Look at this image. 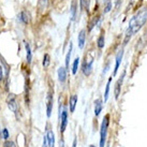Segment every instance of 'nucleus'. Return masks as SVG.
Here are the masks:
<instances>
[{
	"label": "nucleus",
	"instance_id": "9",
	"mask_svg": "<svg viewBox=\"0 0 147 147\" xmlns=\"http://www.w3.org/2000/svg\"><path fill=\"white\" fill-rule=\"evenodd\" d=\"M86 41V30L85 29H82L78 36V47L81 49H84V45H85Z\"/></svg>",
	"mask_w": 147,
	"mask_h": 147
},
{
	"label": "nucleus",
	"instance_id": "21",
	"mask_svg": "<svg viewBox=\"0 0 147 147\" xmlns=\"http://www.w3.org/2000/svg\"><path fill=\"white\" fill-rule=\"evenodd\" d=\"M25 49H26V59H27V63H30V62H31V59H32V53H31V49H30V46H29L28 43H25Z\"/></svg>",
	"mask_w": 147,
	"mask_h": 147
},
{
	"label": "nucleus",
	"instance_id": "11",
	"mask_svg": "<svg viewBox=\"0 0 147 147\" xmlns=\"http://www.w3.org/2000/svg\"><path fill=\"white\" fill-rule=\"evenodd\" d=\"M46 139H47L49 147H55V134L51 129H47L46 131Z\"/></svg>",
	"mask_w": 147,
	"mask_h": 147
},
{
	"label": "nucleus",
	"instance_id": "30",
	"mask_svg": "<svg viewBox=\"0 0 147 147\" xmlns=\"http://www.w3.org/2000/svg\"><path fill=\"white\" fill-rule=\"evenodd\" d=\"M43 147H49V144H47V139H46V135L43 138Z\"/></svg>",
	"mask_w": 147,
	"mask_h": 147
},
{
	"label": "nucleus",
	"instance_id": "7",
	"mask_svg": "<svg viewBox=\"0 0 147 147\" xmlns=\"http://www.w3.org/2000/svg\"><path fill=\"white\" fill-rule=\"evenodd\" d=\"M123 49H121L120 51H119L118 53H117V55H116V58H115V68H114V72H113V78H115L116 76V74H117V72H118V69H119V65H120V63H121V60H123Z\"/></svg>",
	"mask_w": 147,
	"mask_h": 147
},
{
	"label": "nucleus",
	"instance_id": "6",
	"mask_svg": "<svg viewBox=\"0 0 147 147\" xmlns=\"http://www.w3.org/2000/svg\"><path fill=\"white\" fill-rule=\"evenodd\" d=\"M125 75H126V71H123V75L119 78V80L116 82L115 84V88H114V94H115V99L117 100L120 96V92H121V85H123V78H125Z\"/></svg>",
	"mask_w": 147,
	"mask_h": 147
},
{
	"label": "nucleus",
	"instance_id": "32",
	"mask_svg": "<svg viewBox=\"0 0 147 147\" xmlns=\"http://www.w3.org/2000/svg\"><path fill=\"white\" fill-rule=\"evenodd\" d=\"M89 147H96V146H94V145H90Z\"/></svg>",
	"mask_w": 147,
	"mask_h": 147
},
{
	"label": "nucleus",
	"instance_id": "1",
	"mask_svg": "<svg viewBox=\"0 0 147 147\" xmlns=\"http://www.w3.org/2000/svg\"><path fill=\"white\" fill-rule=\"evenodd\" d=\"M147 23V7L142 8L140 11L135 13L133 17L129 21L128 28L125 33V39H123V45H127L128 42L131 40L133 34L138 33L142 29L144 25Z\"/></svg>",
	"mask_w": 147,
	"mask_h": 147
},
{
	"label": "nucleus",
	"instance_id": "22",
	"mask_svg": "<svg viewBox=\"0 0 147 147\" xmlns=\"http://www.w3.org/2000/svg\"><path fill=\"white\" fill-rule=\"evenodd\" d=\"M113 8V4H112V1L111 0H105L104 1V7H103V13L106 14V13H109L112 10Z\"/></svg>",
	"mask_w": 147,
	"mask_h": 147
},
{
	"label": "nucleus",
	"instance_id": "18",
	"mask_svg": "<svg viewBox=\"0 0 147 147\" xmlns=\"http://www.w3.org/2000/svg\"><path fill=\"white\" fill-rule=\"evenodd\" d=\"M49 0H39L38 2V9L40 12H44L46 9L49 8Z\"/></svg>",
	"mask_w": 147,
	"mask_h": 147
},
{
	"label": "nucleus",
	"instance_id": "16",
	"mask_svg": "<svg viewBox=\"0 0 147 147\" xmlns=\"http://www.w3.org/2000/svg\"><path fill=\"white\" fill-rule=\"evenodd\" d=\"M20 18H21V21L24 23V24H29V22H30V13L28 11H22V13L20 14Z\"/></svg>",
	"mask_w": 147,
	"mask_h": 147
},
{
	"label": "nucleus",
	"instance_id": "25",
	"mask_svg": "<svg viewBox=\"0 0 147 147\" xmlns=\"http://www.w3.org/2000/svg\"><path fill=\"white\" fill-rule=\"evenodd\" d=\"M51 63V57H49V54H45L44 55V58H43V62H42V65L44 68H47Z\"/></svg>",
	"mask_w": 147,
	"mask_h": 147
},
{
	"label": "nucleus",
	"instance_id": "14",
	"mask_svg": "<svg viewBox=\"0 0 147 147\" xmlns=\"http://www.w3.org/2000/svg\"><path fill=\"white\" fill-rule=\"evenodd\" d=\"M76 103H78V96L76 94H72L70 97L69 100V107H70V112L73 113L75 111V106H76Z\"/></svg>",
	"mask_w": 147,
	"mask_h": 147
},
{
	"label": "nucleus",
	"instance_id": "26",
	"mask_svg": "<svg viewBox=\"0 0 147 147\" xmlns=\"http://www.w3.org/2000/svg\"><path fill=\"white\" fill-rule=\"evenodd\" d=\"M2 136H3L4 140H8L9 139V131H8V129H3V130H2Z\"/></svg>",
	"mask_w": 147,
	"mask_h": 147
},
{
	"label": "nucleus",
	"instance_id": "5",
	"mask_svg": "<svg viewBox=\"0 0 147 147\" xmlns=\"http://www.w3.org/2000/svg\"><path fill=\"white\" fill-rule=\"evenodd\" d=\"M53 104H54V96L52 91H49L46 97V115L47 117H51L52 111H53Z\"/></svg>",
	"mask_w": 147,
	"mask_h": 147
},
{
	"label": "nucleus",
	"instance_id": "2",
	"mask_svg": "<svg viewBox=\"0 0 147 147\" xmlns=\"http://www.w3.org/2000/svg\"><path fill=\"white\" fill-rule=\"evenodd\" d=\"M109 123H110V115H106L105 117L103 118L102 123H101V128H100V147L105 146Z\"/></svg>",
	"mask_w": 147,
	"mask_h": 147
},
{
	"label": "nucleus",
	"instance_id": "24",
	"mask_svg": "<svg viewBox=\"0 0 147 147\" xmlns=\"http://www.w3.org/2000/svg\"><path fill=\"white\" fill-rule=\"evenodd\" d=\"M78 65H80V57H76L75 59H74L73 65H72V73L73 74H76V72H78Z\"/></svg>",
	"mask_w": 147,
	"mask_h": 147
},
{
	"label": "nucleus",
	"instance_id": "15",
	"mask_svg": "<svg viewBox=\"0 0 147 147\" xmlns=\"http://www.w3.org/2000/svg\"><path fill=\"white\" fill-rule=\"evenodd\" d=\"M100 20H101V17H100V15H97V16H94L91 20H90L89 24H88V31H91L92 29L97 26V25L99 24V22H100Z\"/></svg>",
	"mask_w": 147,
	"mask_h": 147
},
{
	"label": "nucleus",
	"instance_id": "10",
	"mask_svg": "<svg viewBox=\"0 0 147 147\" xmlns=\"http://www.w3.org/2000/svg\"><path fill=\"white\" fill-rule=\"evenodd\" d=\"M102 109H103V101L101 98L97 99L96 101H94V115H96V117H98L99 115L101 114V112H102Z\"/></svg>",
	"mask_w": 147,
	"mask_h": 147
},
{
	"label": "nucleus",
	"instance_id": "28",
	"mask_svg": "<svg viewBox=\"0 0 147 147\" xmlns=\"http://www.w3.org/2000/svg\"><path fill=\"white\" fill-rule=\"evenodd\" d=\"M109 69H110V62H107V63H106V65L104 67V69H103V72H102L103 75H105V73L107 72V71H109Z\"/></svg>",
	"mask_w": 147,
	"mask_h": 147
},
{
	"label": "nucleus",
	"instance_id": "29",
	"mask_svg": "<svg viewBox=\"0 0 147 147\" xmlns=\"http://www.w3.org/2000/svg\"><path fill=\"white\" fill-rule=\"evenodd\" d=\"M3 80V67L0 65V81Z\"/></svg>",
	"mask_w": 147,
	"mask_h": 147
},
{
	"label": "nucleus",
	"instance_id": "17",
	"mask_svg": "<svg viewBox=\"0 0 147 147\" xmlns=\"http://www.w3.org/2000/svg\"><path fill=\"white\" fill-rule=\"evenodd\" d=\"M104 45H105V36H104V32L102 31L97 39V46H98L99 49H102L104 47Z\"/></svg>",
	"mask_w": 147,
	"mask_h": 147
},
{
	"label": "nucleus",
	"instance_id": "27",
	"mask_svg": "<svg viewBox=\"0 0 147 147\" xmlns=\"http://www.w3.org/2000/svg\"><path fill=\"white\" fill-rule=\"evenodd\" d=\"M4 147H16L15 146V144L11 142V141H7L5 143H4Z\"/></svg>",
	"mask_w": 147,
	"mask_h": 147
},
{
	"label": "nucleus",
	"instance_id": "31",
	"mask_svg": "<svg viewBox=\"0 0 147 147\" xmlns=\"http://www.w3.org/2000/svg\"><path fill=\"white\" fill-rule=\"evenodd\" d=\"M76 144H78V141H76V139H74L73 144H72V147H76Z\"/></svg>",
	"mask_w": 147,
	"mask_h": 147
},
{
	"label": "nucleus",
	"instance_id": "20",
	"mask_svg": "<svg viewBox=\"0 0 147 147\" xmlns=\"http://www.w3.org/2000/svg\"><path fill=\"white\" fill-rule=\"evenodd\" d=\"M112 78H113V75L109 78L107 81V84L105 86V91H104V103L109 100V96H110V88H111V83H112Z\"/></svg>",
	"mask_w": 147,
	"mask_h": 147
},
{
	"label": "nucleus",
	"instance_id": "3",
	"mask_svg": "<svg viewBox=\"0 0 147 147\" xmlns=\"http://www.w3.org/2000/svg\"><path fill=\"white\" fill-rule=\"evenodd\" d=\"M7 102H8L9 109L12 111L14 114H16L17 111H18V104H17V101H16V98H15V96H14L13 94H9Z\"/></svg>",
	"mask_w": 147,
	"mask_h": 147
},
{
	"label": "nucleus",
	"instance_id": "19",
	"mask_svg": "<svg viewBox=\"0 0 147 147\" xmlns=\"http://www.w3.org/2000/svg\"><path fill=\"white\" fill-rule=\"evenodd\" d=\"M72 47H73V44L72 42H70V46H69V51L67 53V56H65V69H69L70 65V59H71V55H72Z\"/></svg>",
	"mask_w": 147,
	"mask_h": 147
},
{
	"label": "nucleus",
	"instance_id": "4",
	"mask_svg": "<svg viewBox=\"0 0 147 147\" xmlns=\"http://www.w3.org/2000/svg\"><path fill=\"white\" fill-rule=\"evenodd\" d=\"M60 120H61V123H60V132L63 133L65 128H67V125H68V109H67V106H63V109H62Z\"/></svg>",
	"mask_w": 147,
	"mask_h": 147
},
{
	"label": "nucleus",
	"instance_id": "13",
	"mask_svg": "<svg viewBox=\"0 0 147 147\" xmlns=\"http://www.w3.org/2000/svg\"><path fill=\"white\" fill-rule=\"evenodd\" d=\"M76 12H78V2L76 0H73L71 7H70V13H71V21H74L76 17Z\"/></svg>",
	"mask_w": 147,
	"mask_h": 147
},
{
	"label": "nucleus",
	"instance_id": "23",
	"mask_svg": "<svg viewBox=\"0 0 147 147\" xmlns=\"http://www.w3.org/2000/svg\"><path fill=\"white\" fill-rule=\"evenodd\" d=\"M80 3H81V9H82V10H86V11L88 12V10H89L90 0H81Z\"/></svg>",
	"mask_w": 147,
	"mask_h": 147
},
{
	"label": "nucleus",
	"instance_id": "8",
	"mask_svg": "<svg viewBox=\"0 0 147 147\" xmlns=\"http://www.w3.org/2000/svg\"><path fill=\"white\" fill-rule=\"evenodd\" d=\"M92 63L94 60H90V61H85L82 65V72L85 76H89L91 72H92Z\"/></svg>",
	"mask_w": 147,
	"mask_h": 147
},
{
	"label": "nucleus",
	"instance_id": "12",
	"mask_svg": "<svg viewBox=\"0 0 147 147\" xmlns=\"http://www.w3.org/2000/svg\"><path fill=\"white\" fill-rule=\"evenodd\" d=\"M58 80L60 83H65V80H67V69L65 67H60L58 69Z\"/></svg>",
	"mask_w": 147,
	"mask_h": 147
}]
</instances>
